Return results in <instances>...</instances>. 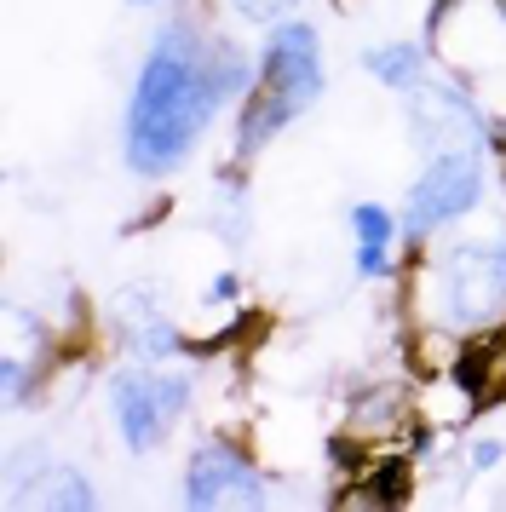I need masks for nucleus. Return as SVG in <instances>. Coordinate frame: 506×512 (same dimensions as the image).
I'll use <instances>...</instances> for the list:
<instances>
[{"label": "nucleus", "instance_id": "1", "mask_svg": "<svg viewBox=\"0 0 506 512\" xmlns=\"http://www.w3.org/2000/svg\"><path fill=\"white\" fill-rule=\"evenodd\" d=\"M213 81H207V52L196 47L190 29H167L150 52V64L133 87V110H127V162L138 173H167L196 133L213 116Z\"/></svg>", "mask_w": 506, "mask_h": 512}, {"label": "nucleus", "instance_id": "2", "mask_svg": "<svg viewBox=\"0 0 506 512\" xmlns=\"http://www.w3.org/2000/svg\"><path fill=\"white\" fill-rule=\"evenodd\" d=\"M426 305L443 328H489L506 317V248L495 242H460L432 259Z\"/></svg>", "mask_w": 506, "mask_h": 512}, {"label": "nucleus", "instance_id": "3", "mask_svg": "<svg viewBox=\"0 0 506 512\" xmlns=\"http://www.w3.org/2000/svg\"><path fill=\"white\" fill-rule=\"evenodd\" d=\"M483 196V162L472 150H437L432 167L414 179L409 190V236H426L437 225H449L455 213H466Z\"/></svg>", "mask_w": 506, "mask_h": 512}, {"label": "nucleus", "instance_id": "4", "mask_svg": "<svg viewBox=\"0 0 506 512\" xmlns=\"http://www.w3.org/2000/svg\"><path fill=\"white\" fill-rule=\"evenodd\" d=\"M190 507H225V501H242V507H259L265 501V478H259V466L242 455V449H230V443H202L196 455H190Z\"/></svg>", "mask_w": 506, "mask_h": 512}, {"label": "nucleus", "instance_id": "5", "mask_svg": "<svg viewBox=\"0 0 506 512\" xmlns=\"http://www.w3.org/2000/svg\"><path fill=\"white\" fill-rule=\"evenodd\" d=\"M265 87H276L282 98H294L299 110L322 93V41L311 24H276L265 41Z\"/></svg>", "mask_w": 506, "mask_h": 512}, {"label": "nucleus", "instance_id": "6", "mask_svg": "<svg viewBox=\"0 0 506 512\" xmlns=\"http://www.w3.org/2000/svg\"><path fill=\"white\" fill-rule=\"evenodd\" d=\"M414 139L426 144V150H472V144L483 139V121L478 110L466 104V98L455 93V87H414Z\"/></svg>", "mask_w": 506, "mask_h": 512}, {"label": "nucleus", "instance_id": "7", "mask_svg": "<svg viewBox=\"0 0 506 512\" xmlns=\"http://www.w3.org/2000/svg\"><path fill=\"white\" fill-rule=\"evenodd\" d=\"M115 420H121V438L127 449H150L161 443L167 432V409H161V392H156V374H138V369H121L115 374Z\"/></svg>", "mask_w": 506, "mask_h": 512}, {"label": "nucleus", "instance_id": "8", "mask_svg": "<svg viewBox=\"0 0 506 512\" xmlns=\"http://www.w3.org/2000/svg\"><path fill=\"white\" fill-rule=\"evenodd\" d=\"M294 116H299L294 98H282L276 87H259L253 104L242 110V139H236V150H242V156H259V150H265V144H271Z\"/></svg>", "mask_w": 506, "mask_h": 512}, {"label": "nucleus", "instance_id": "9", "mask_svg": "<svg viewBox=\"0 0 506 512\" xmlns=\"http://www.w3.org/2000/svg\"><path fill=\"white\" fill-rule=\"evenodd\" d=\"M121 323H127V334H133L138 357H167V351L179 346L173 323H167L156 305H150V294H144V288H127V300H121Z\"/></svg>", "mask_w": 506, "mask_h": 512}, {"label": "nucleus", "instance_id": "10", "mask_svg": "<svg viewBox=\"0 0 506 512\" xmlns=\"http://www.w3.org/2000/svg\"><path fill=\"white\" fill-rule=\"evenodd\" d=\"M363 64L374 81H386V87H420L426 81V58H420V47H409V41H391V47H368Z\"/></svg>", "mask_w": 506, "mask_h": 512}, {"label": "nucleus", "instance_id": "11", "mask_svg": "<svg viewBox=\"0 0 506 512\" xmlns=\"http://www.w3.org/2000/svg\"><path fill=\"white\" fill-rule=\"evenodd\" d=\"M351 225H357V265H363L368 277H380L386 271V242H391V219L386 208H374V202H357V213H351Z\"/></svg>", "mask_w": 506, "mask_h": 512}, {"label": "nucleus", "instance_id": "12", "mask_svg": "<svg viewBox=\"0 0 506 512\" xmlns=\"http://www.w3.org/2000/svg\"><path fill=\"white\" fill-rule=\"evenodd\" d=\"M403 495H409V461H386L363 489L345 495V507H397Z\"/></svg>", "mask_w": 506, "mask_h": 512}, {"label": "nucleus", "instance_id": "13", "mask_svg": "<svg viewBox=\"0 0 506 512\" xmlns=\"http://www.w3.org/2000/svg\"><path fill=\"white\" fill-rule=\"evenodd\" d=\"M207 81H213V93L219 98H236L248 87V64H242V52L236 47H213L207 52Z\"/></svg>", "mask_w": 506, "mask_h": 512}, {"label": "nucleus", "instance_id": "14", "mask_svg": "<svg viewBox=\"0 0 506 512\" xmlns=\"http://www.w3.org/2000/svg\"><path fill=\"white\" fill-rule=\"evenodd\" d=\"M41 501H52V507H92V484L81 478V472L58 466V472L46 478V495H41Z\"/></svg>", "mask_w": 506, "mask_h": 512}, {"label": "nucleus", "instance_id": "15", "mask_svg": "<svg viewBox=\"0 0 506 512\" xmlns=\"http://www.w3.org/2000/svg\"><path fill=\"white\" fill-rule=\"evenodd\" d=\"M288 6H294V0H236V12H248V18H265V24H271V18H282Z\"/></svg>", "mask_w": 506, "mask_h": 512}, {"label": "nucleus", "instance_id": "16", "mask_svg": "<svg viewBox=\"0 0 506 512\" xmlns=\"http://www.w3.org/2000/svg\"><path fill=\"white\" fill-rule=\"evenodd\" d=\"M23 392H29V369H23V363H6V397L18 403Z\"/></svg>", "mask_w": 506, "mask_h": 512}, {"label": "nucleus", "instance_id": "17", "mask_svg": "<svg viewBox=\"0 0 506 512\" xmlns=\"http://www.w3.org/2000/svg\"><path fill=\"white\" fill-rule=\"evenodd\" d=\"M495 461H501V443H495V438H483L478 449H472V466H495Z\"/></svg>", "mask_w": 506, "mask_h": 512}, {"label": "nucleus", "instance_id": "18", "mask_svg": "<svg viewBox=\"0 0 506 512\" xmlns=\"http://www.w3.org/2000/svg\"><path fill=\"white\" fill-rule=\"evenodd\" d=\"M236 294V277H213V288H207V300H230Z\"/></svg>", "mask_w": 506, "mask_h": 512}, {"label": "nucleus", "instance_id": "19", "mask_svg": "<svg viewBox=\"0 0 506 512\" xmlns=\"http://www.w3.org/2000/svg\"><path fill=\"white\" fill-rule=\"evenodd\" d=\"M495 144H501V150H506V116L495 121Z\"/></svg>", "mask_w": 506, "mask_h": 512}, {"label": "nucleus", "instance_id": "20", "mask_svg": "<svg viewBox=\"0 0 506 512\" xmlns=\"http://www.w3.org/2000/svg\"><path fill=\"white\" fill-rule=\"evenodd\" d=\"M133 6H150V0H133Z\"/></svg>", "mask_w": 506, "mask_h": 512}]
</instances>
